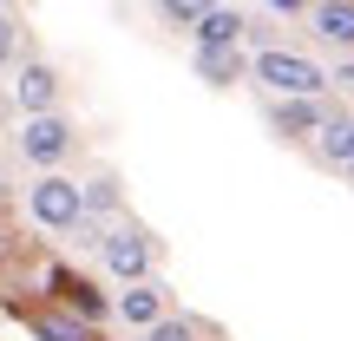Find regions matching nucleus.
Returning <instances> with one entry per match:
<instances>
[{
  "mask_svg": "<svg viewBox=\"0 0 354 341\" xmlns=\"http://www.w3.org/2000/svg\"><path fill=\"white\" fill-rule=\"evenodd\" d=\"M250 73L263 79L276 99H315V92L328 86V73H322L308 53H289V46H263V53L250 59Z\"/></svg>",
  "mask_w": 354,
  "mask_h": 341,
  "instance_id": "obj_1",
  "label": "nucleus"
},
{
  "mask_svg": "<svg viewBox=\"0 0 354 341\" xmlns=\"http://www.w3.org/2000/svg\"><path fill=\"white\" fill-rule=\"evenodd\" d=\"M26 210H33L39 230H79L86 223V184H73L59 171H39V184L26 190Z\"/></svg>",
  "mask_w": 354,
  "mask_h": 341,
  "instance_id": "obj_2",
  "label": "nucleus"
},
{
  "mask_svg": "<svg viewBox=\"0 0 354 341\" xmlns=\"http://www.w3.org/2000/svg\"><path fill=\"white\" fill-rule=\"evenodd\" d=\"M99 256H105V269H112L118 282H138V276H151L158 243L145 237L138 223H118V230H105V237H99Z\"/></svg>",
  "mask_w": 354,
  "mask_h": 341,
  "instance_id": "obj_3",
  "label": "nucleus"
},
{
  "mask_svg": "<svg viewBox=\"0 0 354 341\" xmlns=\"http://www.w3.org/2000/svg\"><path fill=\"white\" fill-rule=\"evenodd\" d=\"M20 151H26V165L53 171L66 151H73V125H66L59 112H33V118L20 125Z\"/></svg>",
  "mask_w": 354,
  "mask_h": 341,
  "instance_id": "obj_4",
  "label": "nucleus"
},
{
  "mask_svg": "<svg viewBox=\"0 0 354 341\" xmlns=\"http://www.w3.org/2000/svg\"><path fill=\"white\" fill-rule=\"evenodd\" d=\"M13 99H20V112H53V99H59V73H53L46 59H26L20 79H13Z\"/></svg>",
  "mask_w": 354,
  "mask_h": 341,
  "instance_id": "obj_5",
  "label": "nucleus"
},
{
  "mask_svg": "<svg viewBox=\"0 0 354 341\" xmlns=\"http://www.w3.org/2000/svg\"><path fill=\"white\" fill-rule=\"evenodd\" d=\"M118 315H125L131 329H151V322H165V289H158L151 276L125 282V295H118Z\"/></svg>",
  "mask_w": 354,
  "mask_h": 341,
  "instance_id": "obj_6",
  "label": "nucleus"
},
{
  "mask_svg": "<svg viewBox=\"0 0 354 341\" xmlns=\"http://www.w3.org/2000/svg\"><path fill=\"white\" fill-rule=\"evenodd\" d=\"M315 158L335 165V171L354 165V112H328V125L315 131Z\"/></svg>",
  "mask_w": 354,
  "mask_h": 341,
  "instance_id": "obj_7",
  "label": "nucleus"
},
{
  "mask_svg": "<svg viewBox=\"0 0 354 341\" xmlns=\"http://www.w3.org/2000/svg\"><path fill=\"white\" fill-rule=\"evenodd\" d=\"M243 26H250V20H243L236 7H223V0H216V7L203 13L197 26H190V33H197V46H236V39H243Z\"/></svg>",
  "mask_w": 354,
  "mask_h": 341,
  "instance_id": "obj_8",
  "label": "nucleus"
},
{
  "mask_svg": "<svg viewBox=\"0 0 354 341\" xmlns=\"http://www.w3.org/2000/svg\"><path fill=\"white\" fill-rule=\"evenodd\" d=\"M276 125L289 131V138H302V131L315 138V131L328 125V105H322V92H315V99H282V105H276Z\"/></svg>",
  "mask_w": 354,
  "mask_h": 341,
  "instance_id": "obj_9",
  "label": "nucleus"
},
{
  "mask_svg": "<svg viewBox=\"0 0 354 341\" xmlns=\"http://www.w3.org/2000/svg\"><path fill=\"white\" fill-rule=\"evenodd\" d=\"M308 20H315L322 39H335V46H354V0H315L308 7Z\"/></svg>",
  "mask_w": 354,
  "mask_h": 341,
  "instance_id": "obj_10",
  "label": "nucleus"
},
{
  "mask_svg": "<svg viewBox=\"0 0 354 341\" xmlns=\"http://www.w3.org/2000/svg\"><path fill=\"white\" fill-rule=\"evenodd\" d=\"M33 335L39 341H99L86 315H59V308H39V315H33Z\"/></svg>",
  "mask_w": 354,
  "mask_h": 341,
  "instance_id": "obj_11",
  "label": "nucleus"
},
{
  "mask_svg": "<svg viewBox=\"0 0 354 341\" xmlns=\"http://www.w3.org/2000/svg\"><path fill=\"white\" fill-rule=\"evenodd\" d=\"M197 73L210 79V86H236L243 59H236V46H197Z\"/></svg>",
  "mask_w": 354,
  "mask_h": 341,
  "instance_id": "obj_12",
  "label": "nucleus"
},
{
  "mask_svg": "<svg viewBox=\"0 0 354 341\" xmlns=\"http://www.w3.org/2000/svg\"><path fill=\"white\" fill-rule=\"evenodd\" d=\"M66 302H73V315H86L92 329H99V322H105V295L92 289V282H66Z\"/></svg>",
  "mask_w": 354,
  "mask_h": 341,
  "instance_id": "obj_13",
  "label": "nucleus"
},
{
  "mask_svg": "<svg viewBox=\"0 0 354 341\" xmlns=\"http://www.w3.org/2000/svg\"><path fill=\"white\" fill-rule=\"evenodd\" d=\"M118 210V184L112 177H92L86 184V216H112Z\"/></svg>",
  "mask_w": 354,
  "mask_h": 341,
  "instance_id": "obj_14",
  "label": "nucleus"
},
{
  "mask_svg": "<svg viewBox=\"0 0 354 341\" xmlns=\"http://www.w3.org/2000/svg\"><path fill=\"white\" fill-rule=\"evenodd\" d=\"M158 7H165V20H171V26H197L203 13L216 7V0H158Z\"/></svg>",
  "mask_w": 354,
  "mask_h": 341,
  "instance_id": "obj_15",
  "label": "nucleus"
},
{
  "mask_svg": "<svg viewBox=\"0 0 354 341\" xmlns=\"http://www.w3.org/2000/svg\"><path fill=\"white\" fill-rule=\"evenodd\" d=\"M145 341H197V329H190V322H177V315H165V322H151V329H145Z\"/></svg>",
  "mask_w": 354,
  "mask_h": 341,
  "instance_id": "obj_16",
  "label": "nucleus"
},
{
  "mask_svg": "<svg viewBox=\"0 0 354 341\" xmlns=\"http://www.w3.org/2000/svg\"><path fill=\"white\" fill-rule=\"evenodd\" d=\"M13 53H20V20H13V13L0 7V66H7Z\"/></svg>",
  "mask_w": 354,
  "mask_h": 341,
  "instance_id": "obj_17",
  "label": "nucleus"
},
{
  "mask_svg": "<svg viewBox=\"0 0 354 341\" xmlns=\"http://www.w3.org/2000/svg\"><path fill=\"white\" fill-rule=\"evenodd\" d=\"M269 7H282V13H302V0H269Z\"/></svg>",
  "mask_w": 354,
  "mask_h": 341,
  "instance_id": "obj_18",
  "label": "nucleus"
},
{
  "mask_svg": "<svg viewBox=\"0 0 354 341\" xmlns=\"http://www.w3.org/2000/svg\"><path fill=\"white\" fill-rule=\"evenodd\" d=\"M348 177H354V165H348Z\"/></svg>",
  "mask_w": 354,
  "mask_h": 341,
  "instance_id": "obj_19",
  "label": "nucleus"
},
{
  "mask_svg": "<svg viewBox=\"0 0 354 341\" xmlns=\"http://www.w3.org/2000/svg\"><path fill=\"white\" fill-rule=\"evenodd\" d=\"M0 7H7V0H0Z\"/></svg>",
  "mask_w": 354,
  "mask_h": 341,
  "instance_id": "obj_20",
  "label": "nucleus"
}]
</instances>
